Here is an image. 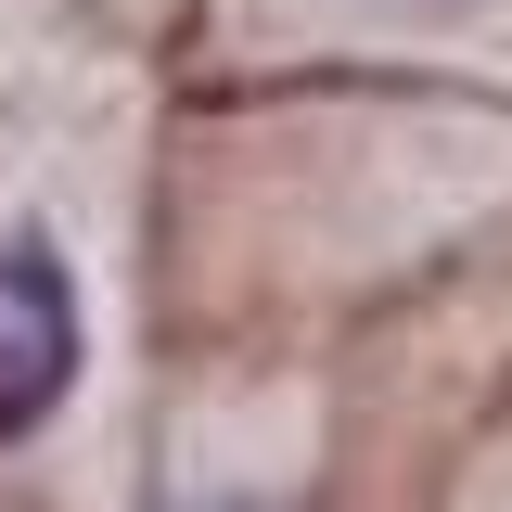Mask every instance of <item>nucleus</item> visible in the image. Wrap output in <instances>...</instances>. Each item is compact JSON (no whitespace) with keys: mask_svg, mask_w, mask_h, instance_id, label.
Instances as JSON below:
<instances>
[{"mask_svg":"<svg viewBox=\"0 0 512 512\" xmlns=\"http://www.w3.org/2000/svg\"><path fill=\"white\" fill-rule=\"evenodd\" d=\"M218 512H282V500H218Z\"/></svg>","mask_w":512,"mask_h":512,"instance_id":"nucleus-2","label":"nucleus"},{"mask_svg":"<svg viewBox=\"0 0 512 512\" xmlns=\"http://www.w3.org/2000/svg\"><path fill=\"white\" fill-rule=\"evenodd\" d=\"M77 372V295L52 244H0V436H26Z\"/></svg>","mask_w":512,"mask_h":512,"instance_id":"nucleus-1","label":"nucleus"}]
</instances>
